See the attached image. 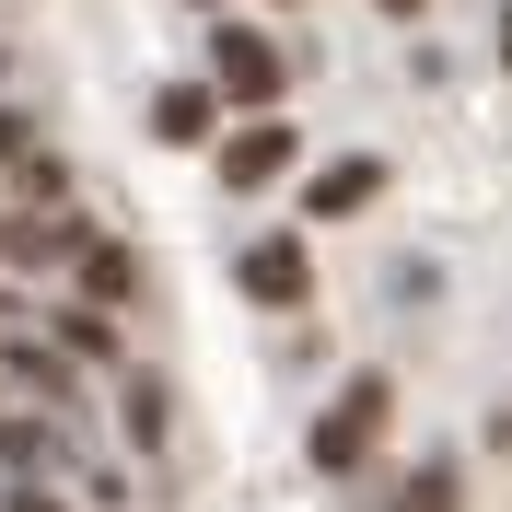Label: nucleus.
<instances>
[{
	"mask_svg": "<svg viewBox=\"0 0 512 512\" xmlns=\"http://www.w3.org/2000/svg\"><path fill=\"white\" fill-rule=\"evenodd\" d=\"M373 198V163H326L315 175V222H338V210H361Z\"/></svg>",
	"mask_w": 512,
	"mask_h": 512,
	"instance_id": "nucleus-5",
	"label": "nucleus"
},
{
	"mask_svg": "<svg viewBox=\"0 0 512 512\" xmlns=\"http://www.w3.org/2000/svg\"><path fill=\"white\" fill-rule=\"evenodd\" d=\"M280 163H291V128H245V140L222 152V175H233V187H268Z\"/></svg>",
	"mask_w": 512,
	"mask_h": 512,
	"instance_id": "nucleus-4",
	"label": "nucleus"
},
{
	"mask_svg": "<svg viewBox=\"0 0 512 512\" xmlns=\"http://www.w3.org/2000/svg\"><path fill=\"white\" fill-rule=\"evenodd\" d=\"M245 291L256 303H303V245H245Z\"/></svg>",
	"mask_w": 512,
	"mask_h": 512,
	"instance_id": "nucleus-3",
	"label": "nucleus"
},
{
	"mask_svg": "<svg viewBox=\"0 0 512 512\" xmlns=\"http://www.w3.org/2000/svg\"><path fill=\"white\" fill-rule=\"evenodd\" d=\"M222 94H245V105H268V94H280V47H268V35L222 24Z\"/></svg>",
	"mask_w": 512,
	"mask_h": 512,
	"instance_id": "nucleus-2",
	"label": "nucleus"
},
{
	"mask_svg": "<svg viewBox=\"0 0 512 512\" xmlns=\"http://www.w3.org/2000/svg\"><path fill=\"white\" fill-rule=\"evenodd\" d=\"M373 431H384V384H350V396L326 408V431H315V466H361Z\"/></svg>",
	"mask_w": 512,
	"mask_h": 512,
	"instance_id": "nucleus-1",
	"label": "nucleus"
},
{
	"mask_svg": "<svg viewBox=\"0 0 512 512\" xmlns=\"http://www.w3.org/2000/svg\"><path fill=\"white\" fill-rule=\"evenodd\" d=\"M152 117H163V140H210V94H187V82H175Z\"/></svg>",
	"mask_w": 512,
	"mask_h": 512,
	"instance_id": "nucleus-6",
	"label": "nucleus"
}]
</instances>
